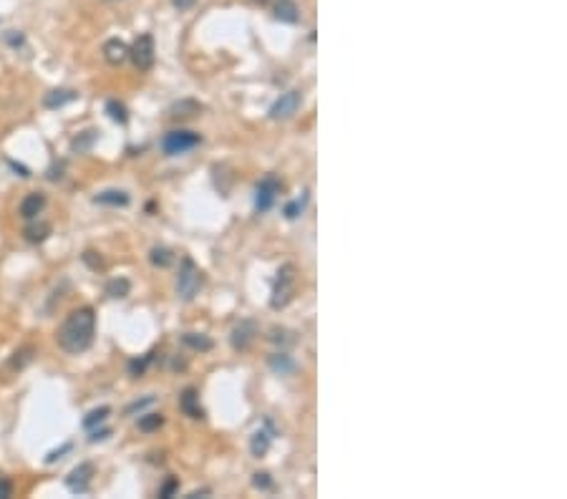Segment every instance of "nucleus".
I'll return each mask as SVG.
<instances>
[{"label":"nucleus","mask_w":567,"mask_h":499,"mask_svg":"<svg viewBox=\"0 0 567 499\" xmlns=\"http://www.w3.org/2000/svg\"><path fill=\"white\" fill-rule=\"evenodd\" d=\"M96 336V313L94 308L83 305V308H76L68 313V318L63 320V325L56 333V340H59L61 351L71 353V356H79V353L89 351L91 343H94Z\"/></svg>","instance_id":"f257e3e1"},{"label":"nucleus","mask_w":567,"mask_h":499,"mask_svg":"<svg viewBox=\"0 0 567 499\" xmlns=\"http://www.w3.org/2000/svg\"><path fill=\"white\" fill-rule=\"evenodd\" d=\"M295 290H298V267L293 263H285L275 275V285H273V295H270V308L273 310H282L287 303L295 298Z\"/></svg>","instance_id":"f03ea898"},{"label":"nucleus","mask_w":567,"mask_h":499,"mask_svg":"<svg viewBox=\"0 0 567 499\" xmlns=\"http://www.w3.org/2000/svg\"><path fill=\"white\" fill-rule=\"evenodd\" d=\"M202 144V136L197 132H187V129H174L162 139V152L167 156H179L192 152L194 147Z\"/></svg>","instance_id":"7ed1b4c3"},{"label":"nucleus","mask_w":567,"mask_h":499,"mask_svg":"<svg viewBox=\"0 0 567 499\" xmlns=\"http://www.w3.org/2000/svg\"><path fill=\"white\" fill-rule=\"evenodd\" d=\"M199 285H202V272H199V267L194 265L192 257H185V260H182V267H179V275H177L179 298H182V301H192V298L197 295Z\"/></svg>","instance_id":"20e7f679"},{"label":"nucleus","mask_w":567,"mask_h":499,"mask_svg":"<svg viewBox=\"0 0 567 499\" xmlns=\"http://www.w3.org/2000/svg\"><path fill=\"white\" fill-rule=\"evenodd\" d=\"M154 38L149 36V33H141L136 41H134V45L129 48V59H132V63L139 71H152V66H154Z\"/></svg>","instance_id":"39448f33"},{"label":"nucleus","mask_w":567,"mask_h":499,"mask_svg":"<svg viewBox=\"0 0 567 499\" xmlns=\"http://www.w3.org/2000/svg\"><path fill=\"white\" fill-rule=\"evenodd\" d=\"M280 190H282L280 179H278L275 174H267L265 179L258 184V192H255V210H258V212H267V210H273L275 199H278Z\"/></svg>","instance_id":"423d86ee"},{"label":"nucleus","mask_w":567,"mask_h":499,"mask_svg":"<svg viewBox=\"0 0 567 499\" xmlns=\"http://www.w3.org/2000/svg\"><path fill=\"white\" fill-rule=\"evenodd\" d=\"M300 103H302L300 91H287V94H282L280 99L270 106V119H275V121L293 119L295 114H298V109H300Z\"/></svg>","instance_id":"0eeeda50"},{"label":"nucleus","mask_w":567,"mask_h":499,"mask_svg":"<svg viewBox=\"0 0 567 499\" xmlns=\"http://www.w3.org/2000/svg\"><path fill=\"white\" fill-rule=\"evenodd\" d=\"M255 336H258L255 320H240V325H235V331L229 336V343H232L235 351H247L252 345V340H255Z\"/></svg>","instance_id":"6e6552de"},{"label":"nucleus","mask_w":567,"mask_h":499,"mask_svg":"<svg viewBox=\"0 0 567 499\" xmlns=\"http://www.w3.org/2000/svg\"><path fill=\"white\" fill-rule=\"evenodd\" d=\"M91 477H94V464H79L66 477V487L71 492L83 494L91 487Z\"/></svg>","instance_id":"1a4fd4ad"},{"label":"nucleus","mask_w":567,"mask_h":499,"mask_svg":"<svg viewBox=\"0 0 567 499\" xmlns=\"http://www.w3.org/2000/svg\"><path fill=\"white\" fill-rule=\"evenodd\" d=\"M45 210V194H41V192H30L28 197L23 199L21 207H18V212H21L23 220H36L38 214Z\"/></svg>","instance_id":"9d476101"},{"label":"nucleus","mask_w":567,"mask_h":499,"mask_svg":"<svg viewBox=\"0 0 567 499\" xmlns=\"http://www.w3.org/2000/svg\"><path fill=\"white\" fill-rule=\"evenodd\" d=\"M103 59L109 61L111 66L124 63V61L129 59V45H126L124 41H118V38H111V41L103 43Z\"/></svg>","instance_id":"9b49d317"},{"label":"nucleus","mask_w":567,"mask_h":499,"mask_svg":"<svg viewBox=\"0 0 567 499\" xmlns=\"http://www.w3.org/2000/svg\"><path fill=\"white\" fill-rule=\"evenodd\" d=\"M179 409L189 418H205V409L199 406V394L194 389H185L179 396Z\"/></svg>","instance_id":"f8f14e48"},{"label":"nucleus","mask_w":567,"mask_h":499,"mask_svg":"<svg viewBox=\"0 0 567 499\" xmlns=\"http://www.w3.org/2000/svg\"><path fill=\"white\" fill-rule=\"evenodd\" d=\"M96 205H106V207H126L129 205V194L124 190H103L94 197Z\"/></svg>","instance_id":"ddd939ff"},{"label":"nucleus","mask_w":567,"mask_h":499,"mask_svg":"<svg viewBox=\"0 0 567 499\" xmlns=\"http://www.w3.org/2000/svg\"><path fill=\"white\" fill-rule=\"evenodd\" d=\"M74 99H76V91H68V88H56V91H51V94H45L43 106L45 109H61V106L71 103Z\"/></svg>","instance_id":"4468645a"},{"label":"nucleus","mask_w":567,"mask_h":499,"mask_svg":"<svg viewBox=\"0 0 567 499\" xmlns=\"http://www.w3.org/2000/svg\"><path fill=\"white\" fill-rule=\"evenodd\" d=\"M267 363H270V368H273L278 376H290L295 368H298L293 356H287V353H273V356L267 358Z\"/></svg>","instance_id":"2eb2a0df"},{"label":"nucleus","mask_w":567,"mask_h":499,"mask_svg":"<svg viewBox=\"0 0 567 499\" xmlns=\"http://www.w3.org/2000/svg\"><path fill=\"white\" fill-rule=\"evenodd\" d=\"M275 18L282 23H298L300 10L295 6V0H278L275 3Z\"/></svg>","instance_id":"dca6fc26"},{"label":"nucleus","mask_w":567,"mask_h":499,"mask_svg":"<svg viewBox=\"0 0 567 499\" xmlns=\"http://www.w3.org/2000/svg\"><path fill=\"white\" fill-rule=\"evenodd\" d=\"M270 429H260V431H255L252 434V439H250V451H252V456H265L267 454V449H270V441H273V436H270Z\"/></svg>","instance_id":"f3484780"},{"label":"nucleus","mask_w":567,"mask_h":499,"mask_svg":"<svg viewBox=\"0 0 567 499\" xmlns=\"http://www.w3.org/2000/svg\"><path fill=\"white\" fill-rule=\"evenodd\" d=\"M25 240L28 243H43V240H48V235H51V225L48 222H33L30 220V225L25 227Z\"/></svg>","instance_id":"a211bd4d"},{"label":"nucleus","mask_w":567,"mask_h":499,"mask_svg":"<svg viewBox=\"0 0 567 499\" xmlns=\"http://www.w3.org/2000/svg\"><path fill=\"white\" fill-rule=\"evenodd\" d=\"M182 343L185 345H189V348H194V351H199V353H207V351H212V338H207L205 333H185L182 336Z\"/></svg>","instance_id":"6ab92c4d"},{"label":"nucleus","mask_w":567,"mask_h":499,"mask_svg":"<svg viewBox=\"0 0 567 499\" xmlns=\"http://www.w3.org/2000/svg\"><path fill=\"white\" fill-rule=\"evenodd\" d=\"M129 293H132V283L126 278H114L106 283V295L114 298V301H121V298H126Z\"/></svg>","instance_id":"aec40b11"},{"label":"nucleus","mask_w":567,"mask_h":499,"mask_svg":"<svg viewBox=\"0 0 567 499\" xmlns=\"http://www.w3.org/2000/svg\"><path fill=\"white\" fill-rule=\"evenodd\" d=\"M305 207H308V190L302 192L300 197L293 199V202H287L285 210H282V214H285L287 220H295V217H300L302 212H305Z\"/></svg>","instance_id":"412c9836"},{"label":"nucleus","mask_w":567,"mask_h":499,"mask_svg":"<svg viewBox=\"0 0 567 499\" xmlns=\"http://www.w3.org/2000/svg\"><path fill=\"white\" fill-rule=\"evenodd\" d=\"M202 111V106H199L197 101H179L172 106V116L174 119H189L194 116V114H199Z\"/></svg>","instance_id":"4be33fe9"},{"label":"nucleus","mask_w":567,"mask_h":499,"mask_svg":"<svg viewBox=\"0 0 567 499\" xmlns=\"http://www.w3.org/2000/svg\"><path fill=\"white\" fill-rule=\"evenodd\" d=\"M149 260H152L154 267H169V265L174 263V252L167 247H154L152 250V255H149Z\"/></svg>","instance_id":"5701e85b"},{"label":"nucleus","mask_w":567,"mask_h":499,"mask_svg":"<svg viewBox=\"0 0 567 499\" xmlns=\"http://www.w3.org/2000/svg\"><path fill=\"white\" fill-rule=\"evenodd\" d=\"M111 416V409L109 406H101V409H94V411L89 414V416L83 418V429H94V426L103 424L106 418Z\"/></svg>","instance_id":"b1692460"},{"label":"nucleus","mask_w":567,"mask_h":499,"mask_svg":"<svg viewBox=\"0 0 567 499\" xmlns=\"http://www.w3.org/2000/svg\"><path fill=\"white\" fill-rule=\"evenodd\" d=\"M106 114H109L114 121H118V124H126V121H129V111H126V106L121 101L106 103Z\"/></svg>","instance_id":"393cba45"},{"label":"nucleus","mask_w":567,"mask_h":499,"mask_svg":"<svg viewBox=\"0 0 567 499\" xmlns=\"http://www.w3.org/2000/svg\"><path fill=\"white\" fill-rule=\"evenodd\" d=\"M154 356H156V353L152 351V353H147L144 358H134V360H129V374H132V376H144V374H147L149 363L154 360Z\"/></svg>","instance_id":"a878e982"},{"label":"nucleus","mask_w":567,"mask_h":499,"mask_svg":"<svg viewBox=\"0 0 567 499\" xmlns=\"http://www.w3.org/2000/svg\"><path fill=\"white\" fill-rule=\"evenodd\" d=\"M162 424H164L162 414H144V416H139V429L141 431H156Z\"/></svg>","instance_id":"bb28decb"},{"label":"nucleus","mask_w":567,"mask_h":499,"mask_svg":"<svg viewBox=\"0 0 567 499\" xmlns=\"http://www.w3.org/2000/svg\"><path fill=\"white\" fill-rule=\"evenodd\" d=\"M295 333H290V331H285V328H273L270 331V340L273 343H282V345H293L295 343Z\"/></svg>","instance_id":"cd10ccee"},{"label":"nucleus","mask_w":567,"mask_h":499,"mask_svg":"<svg viewBox=\"0 0 567 499\" xmlns=\"http://www.w3.org/2000/svg\"><path fill=\"white\" fill-rule=\"evenodd\" d=\"M252 485L258 487V489H262V492H267V489H273V477H270L267 471H258V474L252 477Z\"/></svg>","instance_id":"c85d7f7f"},{"label":"nucleus","mask_w":567,"mask_h":499,"mask_svg":"<svg viewBox=\"0 0 567 499\" xmlns=\"http://www.w3.org/2000/svg\"><path fill=\"white\" fill-rule=\"evenodd\" d=\"M177 487H179V482H177V479H167V482H164V487H162V489H159V497L169 499L172 494L177 492Z\"/></svg>","instance_id":"c756f323"},{"label":"nucleus","mask_w":567,"mask_h":499,"mask_svg":"<svg viewBox=\"0 0 567 499\" xmlns=\"http://www.w3.org/2000/svg\"><path fill=\"white\" fill-rule=\"evenodd\" d=\"M13 497V482L8 477H0V499Z\"/></svg>","instance_id":"7c9ffc66"},{"label":"nucleus","mask_w":567,"mask_h":499,"mask_svg":"<svg viewBox=\"0 0 567 499\" xmlns=\"http://www.w3.org/2000/svg\"><path fill=\"white\" fill-rule=\"evenodd\" d=\"M154 404V396H147V398H141V401H134L129 409H126V414H134V411H141L144 406H152Z\"/></svg>","instance_id":"2f4dec72"},{"label":"nucleus","mask_w":567,"mask_h":499,"mask_svg":"<svg viewBox=\"0 0 567 499\" xmlns=\"http://www.w3.org/2000/svg\"><path fill=\"white\" fill-rule=\"evenodd\" d=\"M83 263H86V265H91L94 270H99V267H103L101 257H99V260H94V252H83Z\"/></svg>","instance_id":"473e14b6"},{"label":"nucleus","mask_w":567,"mask_h":499,"mask_svg":"<svg viewBox=\"0 0 567 499\" xmlns=\"http://www.w3.org/2000/svg\"><path fill=\"white\" fill-rule=\"evenodd\" d=\"M109 434H111L109 429H101V431H94V434H91L89 439H91V441H101V439H106V436H109Z\"/></svg>","instance_id":"72a5a7b5"},{"label":"nucleus","mask_w":567,"mask_h":499,"mask_svg":"<svg viewBox=\"0 0 567 499\" xmlns=\"http://www.w3.org/2000/svg\"><path fill=\"white\" fill-rule=\"evenodd\" d=\"M174 3V8H179V10H187V8L194 6V0H172Z\"/></svg>","instance_id":"f704fd0d"}]
</instances>
